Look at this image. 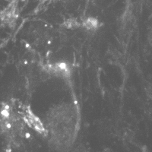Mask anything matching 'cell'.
Returning a JSON list of instances; mask_svg holds the SVG:
<instances>
[{"mask_svg": "<svg viewBox=\"0 0 152 152\" xmlns=\"http://www.w3.org/2000/svg\"><path fill=\"white\" fill-rule=\"evenodd\" d=\"M78 119L77 110L70 104L57 106L48 114V131L57 146L65 148L72 143L77 133Z\"/></svg>", "mask_w": 152, "mask_h": 152, "instance_id": "obj_1", "label": "cell"}, {"mask_svg": "<svg viewBox=\"0 0 152 152\" xmlns=\"http://www.w3.org/2000/svg\"><path fill=\"white\" fill-rule=\"evenodd\" d=\"M18 0H13L0 14V21L3 25L12 28L15 25L18 15Z\"/></svg>", "mask_w": 152, "mask_h": 152, "instance_id": "obj_2", "label": "cell"}]
</instances>
